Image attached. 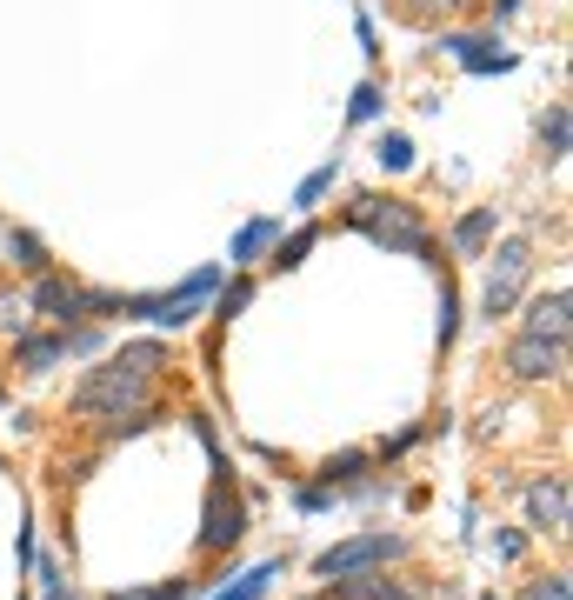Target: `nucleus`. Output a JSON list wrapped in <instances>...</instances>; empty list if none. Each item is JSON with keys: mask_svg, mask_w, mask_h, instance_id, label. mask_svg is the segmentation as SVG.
<instances>
[{"mask_svg": "<svg viewBox=\"0 0 573 600\" xmlns=\"http://www.w3.org/2000/svg\"><path fill=\"white\" fill-rule=\"evenodd\" d=\"M527 274H534V247H527V240H507V247L494 254V274H487V294H481V307H487V321H494V314H507V307L521 301V287H527Z\"/></svg>", "mask_w": 573, "mask_h": 600, "instance_id": "obj_4", "label": "nucleus"}, {"mask_svg": "<svg viewBox=\"0 0 573 600\" xmlns=\"http://www.w3.org/2000/svg\"><path fill=\"white\" fill-rule=\"evenodd\" d=\"M507 374H514V381H561V374H567V341L514 334V347H507Z\"/></svg>", "mask_w": 573, "mask_h": 600, "instance_id": "obj_5", "label": "nucleus"}, {"mask_svg": "<svg viewBox=\"0 0 573 600\" xmlns=\"http://www.w3.org/2000/svg\"><path fill=\"white\" fill-rule=\"evenodd\" d=\"M274 234H280V220H247V227H240V240H234V260H254Z\"/></svg>", "mask_w": 573, "mask_h": 600, "instance_id": "obj_14", "label": "nucleus"}, {"mask_svg": "<svg viewBox=\"0 0 573 600\" xmlns=\"http://www.w3.org/2000/svg\"><path fill=\"white\" fill-rule=\"evenodd\" d=\"M374 107H381V94H374V87H360V94H354V120H374Z\"/></svg>", "mask_w": 573, "mask_h": 600, "instance_id": "obj_25", "label": "nucleus"}, {"mask_svg": "<svg viewBox=\"0 0 573 600\" xmlns=\"http://www.w3.org/2000/svg\"><path fill=\"white\" fill-rule=\"evenodd\" d=\"M60 334H20V347H13V361L27 367V374H47V367H60Z\"/></svg>", "mask_w": 573, "mask_h": 600, "instance_id": "obj_12", "label": "nucleus"}, {"mask_svg": "<svg viewBox=\"0 0 573 600\" xmlns=\"http://www.w3.org/2000/svg\"><path fill=\"white\" fill-rule=\"evenodd\" d=\"M567 321H573V294L554 287V294H534V301H527V327H521V334H534V341H567Z\"/></svg>", "mask_w": 573, "mask_h": 600, "instance_id": "obj_8", "label": "nucleus"}, {"mask_svg": "<svg viewBox=\"0 0 573 600\" xmlns=\"http://www.w3.org/2000/svg\"><path fill=\"white\" fill-rule=\"evenodd\" d=\"M347 220H354V227H367L381 247L427 254V227H421V214H414L407 200H374V194H367V200H354V207H347Z\"/></svg>", "mask_w": 573, "mask_h": 600, "instance_id": "obj_2", "label": "nucleus"}, {"mask_svg": "<svg viewBox=\"0 0 573 600\" xmlns=\"http://www.w3.org/2000/svg\"><path fill=\"white\" fill-rule=\"evenodd\" d=\"M240 528H247L240 501H234L227 488H214V501H207V528H200V548H234V541H240Z\"/></svg>", "mask_w": 573, "mask_h": 600, "instance_id": "obj_10", "label": "nucleus"}, {"mask_svg": "<svg viewBox=\"0 0 573 600\" xmlns=\"http://www.w3.org/2000/svg\"><path fill=\"white\" fill-rule=\"evenodd\" d=\"M527 528H541V534L567 528V474H541L527 488Z\"/></svg>", "mask_w": 573, "mask_h": 600, "instance_id": "obj_7", "label": "nucleus"}, {"mask_svg": "<svg viewBox=\"0 0 573 600\" xmlns=\"http://www.w3.org/2000/svg\"><path fill=\"white\" fill-rule=\"evenodd\" d=\"M534 600H567V588H561V574H554V581H541V588H534Z\"/></svg>", "mask_w": 573, "mask_h": 600, "instance_id": "obj_28", "label": "nucleus"}, {"mask_svg": "<svg viewBox=\"0 0 573 600\" xmlns=\"http://www.w3.org/2000/svg\"><path fill=\"white\" fill-rule=\"evenodd\" d=\"M360 468H367V454H340V461H327V494H334V488H347Z\"/></svg>", "mask_w": 573, "mask_h": 600, "instance_id": "obj_18", "label": "nucleus"}, {"mask_svg": "<svg viewBox=\"0 0 573 600\" xmlns=\"http://www.w3.org/2000/svg\"><path fill=\"white\" fill-rule=\"evenodd\" d=\"M247 301H254V281H234V287L220 294V321H227V314H240Z\"/></svg>", "mask_w": 573, "mask_h": 600, "instance_id": "obj_22", "label": "nucleus"}, {"mask_svg": "<svg viewBox=\"0 0 573 600\" xmlns=\"http://www.w3.org/2000/svg\"><path fill=\"white\" fill-rule=\"evenodd\" d=\"M160 361H167V354H160L154 341H140V347H120V367H127V374H147V381H154V367H160Z\"/></svg>", "mask_w": 573, "mask_h": 600, "instance_id": "obj_15", "label": "nucleus"}, {"mask_svg": "<svg viewBox=\"0 0 573 600\" xmlns=\"http://www.w3.org/2000/svg\"><path fill=\"white\" fill-rule=\"evenodd\" d=\"M307 247H314V227H300V234H294V240H287V247H280V267H294V260H300V254H307Z\"/></svg>", "mask_w": 573, "mask_h": 600, "instance_id": "obj_23", "label": "nucleus"}, {"mask_svg": "<svg viewBox=\"0 0 573 600\" xmlns=\"http://www.w3.org/2000/svg\"><path fill=\"white\" fill-rule=\"evenodd\" d=\"M274 574H280V568H254V574H247V581H240L234 594H220V600H260V594H267V581H274Z\"/></svg>", "mask_w": 573, "mask_h": 600, "instance_id": "obj_19", "label": "nucleus"}, {"mask_svg": "<svg viewBox=\"0 0 573 600\" xmlns=\"http://www.w3.org/2000/svg\"><path fill=\"white\" fill-rule=\"evenodd\" d=\"M7 247L20 254V267H27V274H47V247H40L33 234H7Z\"/></svg>", "mask_w": 573, "mask_h": 600, "instance_id": "obj_17", "label": "nucleus"}, {"mask_svg": "<svg viewBox=\"0 0 573 600\" xmlns=\"http://www.w3.org/2000/svg\"><path fill=\"white\" fill-rule=\"evenodd\" d=\"M567 134H573L567 100H554V107H547V120H541V147H547V160H567Z\"/></svg>", "mask_w": 573, "mask_h": 600, "instance_id": "obj_13", "label": "nucleus"}, {"mask_svg": "<svg viewBox=\"0 0 573 600\" xmlns=\"http://www.w3.org/2000/svg\"><path fill=\"white\" fill-rule=\"evenodd\" d=\"M33 307H40V314H53L60 327L93 314V307H87V287H73V281H60V274H40V287H33Z\"/></svg>", "mask_w": 573, "mask_h": 600, "instance_id": "obj_9", "label": "nucleus"}, {"mask_svg": "<svg viewBox=\"0 0 573 600\" xmlns=\"http://www.w3.org/2000/svg\"><path fill=\"white\" fill-rule=\"evenodd\" d=\"M447 47H454V53H461L467 67H507V53H487V40H461V33H454Z\"/></svg>", "mask_w": 573, "mask_h": 600, "instance_id": "obj_16", "label": "nucleus"}, {"mask_svg": "<svg viewBox=\"0 0 573 600\" xmlns=\"http://www.w3.org/2000/svg\"><path fill=\"white\" fill-rule=\"evenodd\" d=\"M214 294V267L207 274H194L180 294H160V301H127V314H147V321H160V327H187L194 321V307Z\"/></svg>", "mask_w": 573, "mask_h": 600, "instance_id": "obj_6", "label": "nucleus"}, {"mask_svg": "<svg viewBox=\"0 0 573 600\" xmlns=\"http://www.w3.org/2000/svg\"><path fill=\"white\" fill-rule=\"evenodd\" d=\"M327 501H334V494H327V488H300V508H307V514H320V508H327Z\"/></svg>", "mask_w": 573, "mask_h": 600, "instance_id": "obj_26", "label": "nucleus"}, {"mask_svg": "<svg viewBox=\"0 0 573 600\" xmlns=\"http://www.w3.org/2000/svg\"><path fill=\"white\" fill-rule=\"evenodd\" d=\"M194 594V588H187V581H174V588H154V594H140V600H187Z\"/></svg>", "mask_w": 573, "mask_h": 600, "instance_id": "obj_27", "label": "nucleus"}, {"mask_svg": "<svg viewBox=\"0 0 573 600\" xmlns=\"http://www.w3.org/2000/svg\"><path fill=\"white\" fill-rule=\"evenodd\" d=\"M494 227H501V214H494V207L461 214V220H454V247H461V260H481V254H487V240H494Z\"/></svg>", "mask_w": 573, "mask_h": 600, "instance_id": "obj_11", "label": "nucleus"}, {"mask_svg": "<svg viewBox=\"0 0 573 600\" xmlns=\"http://www.w3.org/2000/svg\"><path fill=\"white\" fill-rule=\"evenodd\" d=\"M454 341V287H441V347Z\"/></svg>", "mask_w": 573, "mask_h": 600, "instance_id": "obj_24", "label": "nucleus"}, {"mask_svg": "<svg viewBox=\"0 0 573 600\" xmlns=\"http://www.w3.org/2000/svg\"><path fill=\"white\" fill-rule=\"evenodd\" d=\"M147 374H127L120 361L113 367H93L80 387H73V407L80 414H107V421H127V414H147Z\"/></svg>", "mask_w": 573, "mask_h": 600, "instance_id": "obj_1", "label": "nucleus"}, {"mask_svg": "<svg viewBox=\"0 0 573 600\" xmlns=\"http://www.w3.org/2000/svg\"><path fill=\"white\" fill-rule=\"evenodd\" d=\"M401 554H407L401 534H360V541H347V548H327V554L314 561V574H320V581H347V574H374V568H387V561H401Z\"/></svg>", "mask_w": 573, "mask_h": 600, "instance_id": "obj_3", "label": "nucleus"}, {"mask_svg": "<svg viewBox=\"0 0 573 600\" xmlns=\"http://www.w3.org/2000/svg\"><path fill=\"white\" fill-rule=\"evenodd\" d=\"M381 160H387V167H407V160H414L407 134H387V140H381Z\"/></svg>", "mask_w": 573, "mask_h": 600, "instance_id": "obj_20", "label": "nucleus"}, {"mask_svg": "<svg viewBox=\"0 0 573 600\" xmlns=\"http://www.w3.org/2000/svg\"><path fill=\"white\" fill-rule=\"evenodd\" d=\"M327 187H334V167H320V174H307V180H300V207H314V200H320Z\"/></svg>", "mask_w": 573, "mask_h": 600, "instance_id": "obj_21", "label": "nucleus"}]
</instances>
